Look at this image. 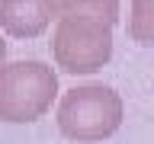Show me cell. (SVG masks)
Returning <instances> with one entry per match:
<instances>
[{"instance_id":"7","label":"cell","mask_w":154,"mask_h":144,"mask_svg":"<svg viewBox=\"0 0 154 144\" xmlns=\"http://www.w3.org/2000/svg\"><path fill=\"white\" fill-rule=\"evenodd\" d=\"M3 61H7V42L0 38V64H3Z\"/></svg>"},{"instance_id":"6","label":"cell","mask_w":154,"mask_h":144,"mask_svg":"<svg viewBox=\"0 0 154 144\" xmlns=\"http://www.w3.org/2000/svg\"><path fill=\"white\" fill-rule=\"evenodd\" d=\"M128 32L138 45H154V0H135L132 3V19Z\"/></svg>"},{"instance_id":"1","label":"cell","mask_w":154,"mask_h":144,"mask_svg":"<svg viewBox=\"0 0 154 144\" xmlns=\"http://www.w3.org/2000/svg\"><path fill=\"white\" fill-rule=\"evenodd\" d=\"M122 125V96L112 86L84 83L61 96L58 128L77 144H96L112 138Z\"/></svg>"},{"instance_id":"3","label":"cell","mask_w":154,"mask_h":144,"mask_svg":"<svg viewBox=\"0 0 154 144\" xmlns=\"http://www.w3.org/2000/svg\"><path fill=\"white\" fill-rule=\"evenodd\" d=\"M51 51L64 74H96L112 58V26L96 16L61 13L55 19Z\"/></svg>"},{"instance_id":"2","label":"cell","mask_w":154,"mask_h":144,"mask_svg":"<svg viewBox=\"0 0 154 144\" xmlns=\"http://www.w3.org/2000/svg\"><path fill=\"white\" fill-rule=\"evenodd\" d=\"M58 96V74L45 61L0 64V122L29 125L51 109Z\"/></svg>"},{"instance_id":"4","label":"cell","mask_w":154,"mask_h":144,"mask_svg":"<svg viewBox=\"0 0 154 144\" xmlns=\"http://www.w3.org/2000/svg\"><path fill=\"white\" fill-rule=\"evenodd\" d=\"M55 16V0H0V29L13 38H38Z\"/></svg>"},{"instance_id":"5","label":"cell","mask_w":154,"mask_h":144,"mask_svg":"<svg viewBox=\"0 0 154 144\" xmlns=\"http://www.w3.org/2000/svg\"><path fill=\"white\" fill-rule=\"evenodd\" d=\"M55 3H58V16L80 13V16H96L109 26H116V19H119V0H55Z\"/></svg>"}]
</instances>
